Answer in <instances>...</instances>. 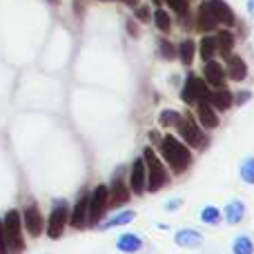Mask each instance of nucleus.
I'll return each mask as SVG.
<instances>
[{
	"mask_svg": "<svg viewBox=\"0 0 254 254\" xmlns=\"http://www.w3.org/2000/svg\"><path fill=\"white\" fill-rule=\"evenodd\" d=\"M69 223L74 225L76 230H85L89 223V192H83L76 201V207L71 212V219Z\"/></svg>",
	"mask_w": 254,
	"mask_h": 254,
	"instance_id": "nucleus-10",
	"label": "nucleus"
},
{
	"mask_svg": "<svg viewBox=\"0 0 254 254\" xmlns=\"http://www.w3.org/2000/svg\"><path fill=\"white\" fill-rule=\"evenodd\" d=\"M143 161H145V167H147V190L149 192H158V190L170 181L167 170L163 167V163L158 161V156L154 154L152 147H147L143 152Z\"/></svg>",
	"mask_w": 254,
	"mask_h": 254,
	"instance_id": "nucleus-4",
	"label": "nucleus"
},
{
	"mask_svg": "<svg viewBox=\"0 0 254 254\" xmlns=\"http://www.w3.org/2000/svg\"><path fill=\"white\" fill-rule=\"evenodd\" d=\"M196 105H198V121H201V125L205 127V129H214V127L219 125V116H216L214 107L207 101H198Z\"/></svg>",
	"mask_w": 254,
	"mask_h": 254,
	"instance_id": "nucleus-16",
	"label": "nucleus"
},
{
	"mask_svg": "<svg viewBox=\"0 0 254 254\" xmlns=\"http://www.w3.org/2000/svg\"><path fill=\"white\" fill-rule=\"evenodd\" d=\"M176 121H179V112H174V110H165V112L161 114V125H163V127L174 125Z\"/></svg>",
	"mask_w": 254,
	"mask_h": 254,
	"instance_id": "nucleus-29",
	"label": "nucleus"
},
{
	"mask_svg": "<svg viewBox=\"0 0 254 254\" xmlns=\"http://www.w3.org/2000/svg\"><path fill=\"white\" fill-rule=\"evenodd\" d=\"M248 74V67H246V61L241 56H228V76L232 80H239L241 83Z\"/></svg>",
	"mask_w": 254,
	"mask_h": 254,
	"instance_id": "nucleus-17",
	"label": "nucleus"
},
{
	"mask_svg": "<svg viewBox=\"0 0 254 254\" xmlns=\"http://www.w3.org/2000/svg\"><path fill=\"white\" fill-rule=\"evenodd\" d=\"M216 54H219L216 38H214V36H205V38L201 40V58H203V61H212Z\"/></svg>",
	"mask_w": 254,
	"mask_h": 254,
	"instance_id": "nucleus-22",
	"label": "nucleus"
},
{
	"mask_svg": "<svg viewBox=\"0 0 254 254\" xmlns=\"http://www.w3.org/2000/svg\"><path fill=\"white\" fill-rule=\"evenodd\" d=\"M154 22H156V27L161 31H170V27H172V18L165 9H156V13H154Z\"/></svg>",
	"mask_w": 254,
	"mask_h": 254,
	"instance_id": "nucleus-26",
	"label": "nucleus"
},
{
	"mask_svg": "<svg viewBox=\"0 0 254 254\" xmlns=\"http://www.w3.org/2000/svg\"><path fill=\"white\" fill-rule=\"evenodd\" d=\"M243 214H246V207H243L241 201H232L228 207H225V212H223V216H225V221H228V223H241Z\"/></svg>",
	"mask_w": 254,
	"mask_h": 254,
	"instance_id": "nucleus-20",
	"label": "nucleus"
},
{
	"mask_svg": "<svg viewBox=\"0 0 254 254\" xmlns=\"http://www.w3.org/2000/svg\"><path fill=\"white\" fill-rule=\"evenodd\" d=\"M174 241L179 248H198L203 243V237H201V232H196V230L185 228V230H179V232H176Z\"/></svg>",
	"mask_w": 254,
	"mask_h": 254,
	"instance_id": "nucleus-15",
	"label": "nucleus"
},
{
	"mask_svg": "<svg viewBox=\"0 0 254 254\" xmlns=\"http://www.w3.org/2000/svg\"><path fill=\"white\" fill-rule=\"evenodd\" d=\"M152 2H154V4H156V7H158V4H161V2H163V0H152Z\"/></svg>",
	"mask_w": 254,
	"mask_h": 254,
	"instance_id": "nucleus-39",
	"label": "nucleus"
},
{
	"mask_svg": "<svg viewBox=\"0 0 254 254\" xmlns=\"http://www.w3.org/2000/svg\"><path fill=\"white\" fill-rule=\"evenodd\" d=\"M129 194H131V190L125 188L123 174L116 172L112 176V185L107 188V205H123V203L129 201Z\"/></svg>",
	"mask_w": 254,
	"mask_h": 254,
	"instance_id": "nucleus-8",
	"label": "nucleus"
},
{
	"mask_svg": "<svg viewBox=\"0 0 254 254\" xmlns=\"http://www.w3.org/2000/svg\"><path fill=\"white\" fill-rule=\"evenodd\" d=\"M248 9H250V13L254 16V0H250V2H248Z\"/></svg>",
	"mask_w": 254,
	"mask_h": 254,
	"instance_id": "nucleus-38",
	"label": "nucleus"
},
{
	"mask_svg": "<svg viewBox=\"0 0 254 254\" xmlns=\"http://www.w3.org/2000/svg\"><path fill=\"white\" fill-rule=\"evenodd\" d=\"M149 140H152V143H158V131H149Z\"/></svg>",
	"mask_w": 254,
	"mask_h": 254,
	"instance_id": "nucleus-36",
	"label": "nucleus"
},
{
	"mask_svg": "<svg viewBox=\"0 0 254 254\" xmlns=\"http://www.w3.org/2000/svg\"><path fill=\"white\" fill-rule=\"evenodd\" d=\"M250 96H252L250 92H239L234 101H237V105H243V103H248V101H250Z\"/></svg>",
	"mask_w": 254,
	"mask_h": 254,
	"instance_id": "nucleus-32",
	"label": "nucleus"
},
{
	"mask_svg": "<svg viewBox=\"0 0 254 254\" xmlns=\"http://www.w3.org/2000/svg\"><path fill=\"white\" fill-rule=\"evenodd\" d=\"M116 248H119L121 252H138L140 248H143V239L138 237V234H123V237H119V241H116Z\"/></svg>",
	"mask_w": 254,
	"mask_h": 254,
	"instance_id": "nucleus-18",
	"label": "nucleus"
},
{
	"mask_svg": "<svg viewBox=\"0 0 254 254\" xmlns=\"http://www.w3.org/2000/svg\"><path fill=\"white\" fill-rule=\"evenodd\" d=\"M4 230V241H7L9 254H20L25 250V241H22V219L16 210H9L7 216L2 219Z\"/></svg>",
	"mask_w": 254,
	"mask_h": 254,
	"instance_id": "nucleus-2",
	"label": "nucleus"
},
{
	"mask_svg": "<svg viewBox=\"0 0 254 254\" xmlns=\"http://www.w3.org/2000/svg\"><path fill=\"white\" fill-rule=\"evenodd\" d=\"M129 190L136 194V196L145 194V190H147V167H145V161H143V158L134 161V165H131Z\"/></svg>",
	"mask_w": 254,
	"mask_h": 254,
	"instance_id": "nucleus-9",
	"label": "nucleus"
},
{
	"mask_svg": "<svg viewBox=\"0 0 254 254\" xmlns=\"http://www.w3.org/2000/svg\"><path fill=\"white\" fill-rule=\"evenodd\" d=\"M254 246H252V239L248 234H241V237L234 239L232 243V254H252Z\"/></svg>",
	"mask_w": 254,
	"mask_h": 254,
	"instance_id": "nucleus-23",
	"label": "nucleus"
},
{
	"mask_svg": "<svg viewBox=\"0 0 254 254\" xmlns=\"http://www.w3.org/2000/svg\"><path fill=\"white\" fill-rule=\"evenodd\" d=\"M207 103H210L214 110L225 112V110H230V107H232L234 96L225 87H216V92H210V96H207Z\"/></svg>",
	"mask_w": 254,
	"mask_h": 254,
	"instance_id": "nucleus-13",
	"label": "nucleus"
},
{
	"mask_svg": "<svg viewBox=\"0 0 254 254\" xmlns=\"http://www.w3.org/2000/svg\"><path fill=\"white\" fill-rule=\"evenodd\" d=\"M107 185H98L94 188V192L89 194V221L98 223L103 219V214L107 212Z\"/></svg>",
	"mask_w": 254,
	"mask_h": 254,
	"instance_id": "nucleus-7",
	"label": "nucleus"
},
{
	"mask_svg": "<svg viewBox=\"0 0 254 254\" xmlns=\"http://www.w3.org/2000/svg\"><path fill=\"white\" fill-rule=\"evenodd\" d=\"M138 18H140V20H149V13H147V9H145V7L138 9Z\"/></svg>",
	"mask_w": 254,
	"mask_h": 254,
	"instance_id": "nucleus-35",
	"label": "nucleus"
},
{
	"mask_svg": "<svg viewBox=\"0 0 254 254\" xmlns=\"http://www.w3.org/2000/svg\"><path fill=\"white\" fill-rule=\"evenodd\" d=\"M207 9L212 11V16H214L216 25H223V27H232L234 25V11L230 9L228 2H223V0H207Z\"/></svg>",
	"mask_w": 254,
	"mask_h": 254,
	"instance_id": "nucleus-11",
	"label": "nucleus"
},
{
	"mask_svg": "<svg viewBox=\"0 0 254 254\" xmlns=\"http://www.w3.org/2000/svg\"><path fill=\"white\" fill-rule=\"evenodd\" d=\"M22 225L27 228V232H29L31 237H40V232H43V228H45L43 216H40V210L34 203H31L25 210V214H22Z\"/></svg>",
	"mask_w": 254,
	"mask_h": 254,
	"instance_id": "nucleus-12",
	"label": "nucleus"
},
{
	"mask_svg": "<svg viewBox=\"0 0 254 254\" xmlns=\"http://www.w3.org/2000/svg\"><path fill=\"white\" fill-rule=\"evenodd\" d=\"M194 52H196V45L192 43V40H183V43L179 45V56H181V61L185 63V65H192V61H194Z\"/></svg>",
	"mask_w": 254,
	"mask_h": 254,
	"instance_id": "nucleus-25",
	"label": "nucleus"
},
{
	"mask_svg": "<svg viewBox=\"0 0 254 254\" xmlns=\"http://www.w3.org/2000/svg\"><path fill=\"white\" fill-rule=\"evenodd\" d=\"M201 219H203V223L216 225L221 221V212L216 207H205V210H201Z\"/></svg>",
	"mask_w": 254,
	"mask_h": 254,
	"instance_id": "nucleus-28",
	"label": "nucleus"
},
{
	"mask_svg": "<svg viewBox=\"0 0 254 254\" xmlns=\"http://www.w3.org/2000/svg\"><path fill=\"white\" fill-rule=\"evenodd\" d=\"M158 47H161V56L167 58V61L176 56V49H174V45H172L170 40H161V43H158Z\"/></svg>",
	"mask_w": 254,
	"mask_h": 254,
	"instance_id": "nucleus-30",
	"label": "nucleus"
},
{
	"mask_svg": "<svg viewBox=\"0 0 254 254\" xmlns=\"http://www.w3.org/2000/svg\"><path fill=\"white\" fill-rule=\"evenodd\" d=\"M216 47H219V54H223L225 58L232 56V49H234V36L230 31H221L216 36Z\"/></svg>",
	"mask_w": 254,
	"mask_h": 254,
	"instance_id": "nucleus-21",
	"label": "nucleus"
},
{
	"mask_svg": "<svg viewBox=\"0 0 254 254\" xmlns=\"http://www.w3.org/2000/svg\"><path fill=\"white\" fill-rule=\"evenodd\" d=\"M0 254H7V241H4V230H2V221H0Z\"/></svg>",
	"mask_w": 254,
	"mask_h": 254,
	"instance_id": "nucleus-33",
	"label": "nucleus"
},
{
	"mask_svg": "<svg viewBox=\"0 0 254 254\" xmlns=\"http://www.w3.org/2000/svg\"><path fill=\"white\" fill-rule=\"evenodd\" d=\"M179 205H181V201H179V198H174V201H170V203L165 205V210H167V212H170V210H179Z\"/></svg>",
	"mask_w": 254,
	"mask_h": 254,
	"instance_id": "nucleus-34",
	"label": "nucleus"
},
{
	"mask_svg": "<svg viewBox=\"0 0 254 254\" xmlns=\"http://www.w3.org/2000/svg\"><path fill=\"white\" fill-rule=\"evenodd\" d=\"M241 179L246 181V183L254 185V158H246V161L241 163Z\"/></svg>",
	"mask_w": 254,
	"mask_h": 254,
	"instance_id": "nucleus-27",
	"label": "nucleus"
},
{
	"mask_svg": "<svg viewBox=\"0 0 254 254\" xmlns=\"http://www.w3.org/2000/svg\"><path fill=\"white\" fill-rule=\"evenodd\" d=\"M121 2H125L127 7H136V4H138V0H121Z\"/></svg>",
	"mask_w": 254,
	"mask_h": 254,
	"instance_id": "nucleus-37",
	"label": "nucleus"
},
{
	"mask_svg": "<svg viewBox=\"0 0 254 254\" xmlns=\"http://www.w3.org/2000/svg\"><path fill=\"white\" fill-rule=\"evenodd\" d=\"M225 71L223 65L216 61H205V83L212 85V87H223L225 83Z\"/></svg>",
	"mask_w": 254,
	"mask_h": 254,
	"instance_id": "nucleus-14",
	"label": "nucleus"
},
{
	"mask_svg": "<svg viewBox=\"0 0 254 254\" xmlns=\"http://www.w3.org/2000/svg\"><path fill=\"white\" fill-rule=\"evenodd\" d=\"M67 221H69V207H67V203H56V207L52 210V214H49V221H47V237L49 239H58L63 237V232H65L67 228Z\"/></svg>",
	"mask_w": 254,
	"mask_h": 254,
	"instance_id": "nucleus-6",
	"label": "nucleus"
},
{
	"mask_svg": "<svg viewBox=\"0 0 254 254\" xmlns=\"http://www.w3.org/2000/svg\"><path fill=\"white\" fill-rule=\"evenodd\" d=\"M134 212L131 210H125V212H121V214H116V216H112L107 223H103L101 225V230H110V228H116V225H127L129 221H134Z\"/></svg>",
	"mask_w": 254,
	"mask_h": 254,
	"instance_id": "nucleus-24",
	"label": "nucleus"
},
{
	"mask_svg": "<svg viewBox=\"0 0 254 254\" xmlns=\"http://www.w3.org/2000/svg\"><path fill=\"white\" fill-rule=\"evenodd\" d=\"M210 96V89H207V83L201 80L196 74H190L188 80H185V87L181 92V98H183L188 105H194L198 101H207Z\"/></svg>",
	"mask_w": 254,
	"mask_h": 254,
	"instance_id": "nucleus-5",
	"label": "nucleus"
},
{
	"mask_svg": "<svg viewBox=\"0 0 254 254\" xmlns=\"http://www.w3.org/2000/svg\"><path fill=\"white\" fill-rule=\"evenodd\" d=\"M196 25H198V29H201V31H212V29H216V27H219V25H216V20H214V16H212V11L207 9L205 2L198 7Z\"/></svg>",
	"mask_w": 254,
	"mask_h": 254,
	"instance_id": "nucleus-19",
	"label": "nucleus"
},
{
	"mask_svg": "<svg viewBox=\"0 0 254 254\" xmlns=\"http://www.w3.org/2000/svg\"><path fill=\"white\" fill-rule=\"evenodd\" d=\"M167 4H170L172 9H174L179 16H183L185 11H188V7H190V0H165Z\"/></svg>",
	"mask_w": 254,
	"mask_h": 254,
	"instance_id": "nucleus-31",
	"label": "nucleus"
},
{
	"mask_svg": "<svg viewBox=\"0 0 254 254\" xmlns=\"http://www.w3.org/2000/svg\"><path fill=\"white\" fill-rule=\"evenodd\" d=\"M176 131L181 134V138L190 145V147H205L207 145V138L203 134L201 125L196 123L192 114H179V121H176Z\"/></svg>",
	"mask_w": 254,
	"mask_h": 254,
	"instance_id": "nucleus-3",
	"label": "nucleus"
},
{
	"mask_svg": "<svg viewBox=\"0 0 254 254\" xmlns=\"http://www.w3.org/2000/svg\"><path fill=\"white\" fill-rule=\"evenodd\" d=\"M158 147H161V154H163V158H165V163L174 172H179V174L188 170L190 163H192V154H190L188 147H185L179 138H174V136L161 138L158 140Z\"/></svg>",
	"mask_w": 254,
	"mask_h": 254,
	"instance_id": "nucleus-1",
	"label": "nucleus"
}]
</instances>
